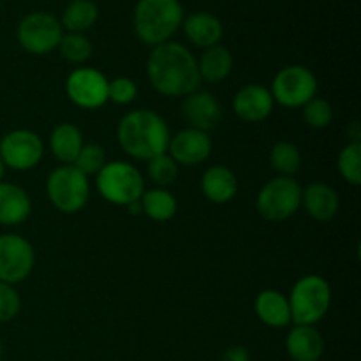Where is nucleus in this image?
Segmentation results:
<instances>
[{
	"mask_svg": "<svg viewBox=\"0 0 361 361\" xmlns=\"http://www.w3.org/2000/svg\"><path fill=\"white\" fill-rule=\"evenodd\" d=\"M152 87L166 97H187L200 88L201 78L197 60L180 42H162L154 46L147 62Z\"/></svg>",
	"mask_w": 361,
	"mask_h": 361,
	"instance_id": "obj_1",
	"label": "nucleus"
},
{
	"mask_svg": "<svg viewBox=\"0 0 361 361\" xmlns=\"http://www.w3.org/2000/svg\"><path fill=\"white\" fill-rule=\"evenodd\" d=\"M116 137L122 150L130 157L150 161L166 154L171 136L161 115L150 109H136L120 120Z\"/></svg>",
	"mask_w": 361,
	"mask_h": 361,
	"instance_id": "obj_2",
	"label": "nucleus"
},
{
	"mask_svg": "<svg viewBox=\"0 0 361 361\" xmlns=\"http://www.w3.org/2000/svg\"><path fill=\"white\" fill-rule=\"evenodd\" d=\"M183 23L178 0H140L134 9V30L148 46L168 42Z\"/></svg>",
	"mask_w": 361,
	"mask_h": 361,
	"instance_id": "obj_3",
	"label": "nucleus"
},
{
	"mask_svg": "<svg viewBox=\"0 0 361 361\" xmlns=\"http://www.w3.org/2000/svg\"><path fill=\"white\" fill-rule=\"evenodd\" d=\"M291 321L298 326H314L331 305L330 284L319 275H305L291 289Z\"/></svg>",
	"mask_w": 361,
	"mask_h": 361,
	"instance_id": "obj_4",
	"label": "nucleus"
},
{
	"mask_svg": "<svg viewBox=\"0 0 361 361\" xmlns=\"http://www.w3.org/2000/svg\"><path fill=\"white\" fill-rule=\"evenodd\" d=\"M97 190L106 201L120 207H129L141 200L145 180L140 169L126 161L106 162L97 173Z\"/></svg>",
	"mask_w": 361,
	"mask_h": 361,
	"instance_id": "obj_5",
	"label": "nucleus"
},
{
	"mask_svg": "<svg viewBox=\"0 0 361 361\" xmlns=\"http://www.w3.org/2000/svg\"><path fill=\"white\" fill-rule=\"evenodd\" d=\"M46 192L56 210L62 214H78L88 203L90 182L88 176L78 171L73 164H63L48 176Z\"/></svg>",
	"mask_w": 361,
	"mask_h": 361,
	"instance_id": "obj_6",
	"label": "nucleus"
},
{
	"mask_svg": "<svg viewBox=\"0 0 361 361\" xmlns=\"http://www.w3.org/2000/svg\"><path fill=\"white\" fill-rule=\"evenodd\" d=\"M303 189L296 180L289 176H279L270 180L259 190L256 200V208L261 217L267 221H286L302 207Z\"/></svg>",
	"mask_w": 361,
	"mask_h": 361,
	"instance_id": "obj_7",
	"label": "nucleus"
},
{
	"mask_svg": "<svg viewBox=\"0 0 361 361\" xmlns=\"http://www.w3.org/2000/svg\"><path fill=\"white\" fill-rule=\"evenodd\" d=\"M317 78L303 66H288L277 73L271 83V97L286 108H303L317 95Z\"/></svg>",
	"mask_w": 361,
	"mask_h": 361,
	"instance_id": "obj_8",
	"label": "nucleus"
},
{
	"mask_svg": "<svg viewBox=\"0 0 361 361\" xmlns=\"http://www.w3.org/2000/svg\"><path fill=\"white\" fill-rule=\"evenodd\" d=\"M16 37L25 51L46 55L59 48L63 37V27L53 14L30 13L18 25Z\"/></svg>",
	"mask_w": 361,
	"mask_h": 361,
	"instance_id": "obj_9",
	"label": "nucleus"
},
{
	"mask_svg": "<svg viewBox=\"0 0 361 361\" xmlns=\"http://www.w3.org/2000/svg\"><path fill=\"white\" fill-rule=\"evenodd\" d=\"M35 252L27 238L14 233L0 235V282L20 284L32 274Z\"/></svg>",
	"mask_w": 361,
	"mask_h": 361,
	"instance_id": "obj_10",
	"label": "nucleus"
},
{
	"mask_svg": "<svg viewBox=\"0 0 361 361\" xmlns=\"http://www.w3.org/2000/svg\"><path fill=\"white\" fill-rule=\"evenodd\" d=\"M44 154L42 140L27 129H16L7 133L0 140V159L6 168L14 171H28L41 162Z\"/></svg>",
	"mask_w": 361,
	"mask_h": 361,
	"instance_id": "obj_11",
	"label": "nucleus"
},
{
	"mask_svg": "<svg viewBox=\"0 0 361 361\" xmlns=\"http://www.w3.org/2000/svg\"><path fill=\"white\" fill-rule=\"evenodd\" d=\"M108 85L104 74L94 67H80L67 76V97L83 109H97L108 102Z\"/></svg>",
	"mask_w": 361,
	"mask_h": 361,
	"instance_id": "obj_12",
	"label": "nucleus"
},
{
	"mask_svg": "<svg viewBox=\"0 0 361 361\" xmlns=\"http://www.w3.org/2000/svg\"><path fill=\"white\" fill-rule=\"evenodd\" d=\"M168 150L178 166H196L210 157L212 140L208 133L189 127L169 137Z\"/></svg>",
	"mask_w": 361,
	"mask_h": 361,
	"instance_id": "obj_13",
	"label": "nucleus"
},
{
	"mask_svg": "<svg viewBox=\"0 0 361 361\" xmlns=\"http://www.w3.org/2000/svg\"><path fill=\"white\" fill-rule=\"evenodd\" d=\"M182 111L190 129L203 130V133L215 129L222 118L221 104L210 92L196 90L187 95L183 99Z\"/></svg>",
	"mask_w": 361,
	"mask_h": 361,
	"instance_id": "obj_14",
	"label": "nucleus"
},
{
	"mask_svg": "<svg viewBox=\"0 0 361 361\" xmlns=\"http://www.w3.org/2000/svg\"><path fill=\"white\" fill-rule=\"evenodd\" d=\"M274 106L275 101L271 97V92L263 85H247L240 88L233 101L236 116L250 123L263 122L264 118H268L274 111Z\"/></svg>",
	"mask_w": 361,
	"mask_h": 361,
	"instance_id": "obj_15",
	"label": "nucleus"
},
{
	"mask_svg": "<svg viewBox=\"0 0 361 361\" xmlns=\"http://www.w3.org/2000/svg\"><path fill=\"white\" fill-rule=\"evenodd\" d=\"M286 351L293 361H319L324 353V341L314 326L295 324L286 337Z\"/></svg>",
	"mask_w": 361,
	"mask_h": 361,
	"instance_id": "obj_16",
	"label": "nucleus"
},
{
	"mask_svg": "<svg viewBox=\"0 0 361 361\" xmlns=\"http://www.w3.org/2000/svg\"><path fill=\"white\" fill-rule=\"evenodd\" d=\"M32 212V201L27 190L14 183L0 182V224L20 226Z\"/></svg>",
	"mask_w": 361,
	"mask_h": 361,
	"instance_id": "obj_17",
	"label": "nucleus"
},
{
	"mask_svg": "<svg viewBox=\"0 0 361 361\" xmlns=\"http://www.w3.org/2000/svg\"><path fill=\"white\" fill-rule=\"evenodd\" d=\"M302 204L310 217L324 222L337 215L341 200L334 187L323 182H314L302 192Z\"/></svg>",
	"mask_w": 361,
	"mask_h": 361,
	"instance_id": "obj_18",
	"label": "nucleus"
},
{
	"mask_svg": "<svg viewBox=\"0 0 361 361\" xmlns=\"http://www.w3.org/2000/svg\"><path fill=\"white\" fill-rule=\"evenodd\" d=\"M183 32L194 46L212 48L221 42L224 35V27L221 20L212 13H194L183 20Z\"/></svg>",
	"mask_w": 361,
	"mask_h": 361,
	"instance_id": "obj_19",
	"label": "nucleus"
},
{
	"mask_svg": "<svg viewBox=\"0 0 361 361\" xmlns=\"http://www.w3.org/2000/svg\"><path fill=\"white\" fill-rule=\"evenodd\" d=\"M201 190L208 201L224 204L236 196L238 180L226 166H212L201 176Z\"/></svg>",
	"mask_w": 361,
	"mask_h": 361,
	"instance_id": "obj_20",
	"label": "nucleus"
},
{
	"mask_svg": "<svg viewBox=\"0 0 361 361\" xmlns=\"http://www.w3.org/2000/svg\"><path fill=\"white\" fill-rule=\"evenodd\" d=\"M254 309L261 323L270 328H286L291 323L289 300L281 291H275V289L261 291L254 303Z\"/></svg>",
	"mask_w": 361,
	"mask_h": 361,
	"instance_id": "obj_21",
	"label": "nucleus"
},
{
	"mask_svg": "<svg viewBox=\"0 0 361 361\" xmlns=\"http://www.w3.org/2000/svg\"><path fill=\"white\" fill-rule=\"evenodd\" d=\"M53 155L63 164H74L78 154L83 148V134L73 123H59L49 136Z\"/></svg>",
	"mask_w": 361,
	"mask_h": 361,
	"instance_id": "obj_22",
	"label": "nucleus"
},
{
	"mask_svg": "<svg viewBox=\"0 0 361 361\" xmlns=\"http://www.w3.org/2000/svg\"><path fill=\"white\" fill-rule=\"evenodd\" d=\"M233 63H235L233 55L228 48L221 44L212 46V48H207L197 62L200 78L208 83H219L231 74Z\"/></svg>",
	"mask_w": 361,
	"mask_h": 361,
	"instance_id": "obj_23",
	"label": "nucleus"
},
{
	"mask_svg": "<svg viewBox=\"0 0 361 361\" xmlns=\"http://www.w3.org/2000/svg\"><path fill=\"white\" fill-rule=\"evenodd\" d=\"M140 203L141 212L147 217H150L152 221L157 222L171 221L176 215V210H178V203H176L175 196L168 189H162V187L145 190Z\"/></svg>",
	"mask_w": 361,
	"mask_h": 361,
	"instance_id": "obj_24",
	"label": "nucleus"
},
{
	"mask_svg": "<svg viewBox=\"0 0 361 361\" xmlns=\"http://www.w3.org/2000/svg\"><path fill=\"white\" fill-rule=\"evenodd\" d=\"M97 16L99 9L95 2H92V0H73L63 11L62 27H66L69 32H74V34H81V32L94 27Z\"/></svg>",
	"mask_w": 361,
	"mask_h": 361,
	"instance_id": "obj_25",
	"label": "nucleus"
},
{
	"mask_svg": "<svg viewBox=\"0 0 361 361\" xmlns=\"http://www.w3.org/2000/svg\"><path fill=\"white\" fill-rule=\"evenodd\" d=\"M270 164L275 171L281 173V176L293 178V175L298 173L300 166H302V154L296 145L289 143V141H281L271 148Z\"/></svg>",
	"mask_w": 361,
	"mask_h": 361,
	"instance_id": "obj_26",
	"label": "nucleus"
},
{
	"mask_svg": "<svg viewBox=\"0 0 361 361\" xmlns=\"http://www.w3.org/2000/svg\"><path fill=\"white\" fill-rule=\"evenodd\" d=\"M338 173L351 185L361 183V143H348L337 159Z\"/></svg>",
	"mask_w": 361,
	"mask_h": 361,
	"instance_id": "obj_27",
	"label": "nucleus"
},
{
	"mask_svg": "<svg viewBox=\"0 0 361 361\" xmlns=\"http://www.w3.org/2000/svg\"><path fill=\"white\" fill-rule=\"evenodd\" d=\"M60 55L71 63H83L92 56V42L83 34H63L62 41L59 44Z\"/></svg>",
	"mask_w": 361,
	"mask_h": 361,
	"instance_id": "obj_28",
	"label": "nucleus"
},
{
	"mask_svg": "<svg viewBox=\"0 0 361 361\" xmlns=\"http://www.w3.org/2000/svg\"><path fill=\"white\" fill-rule=\"evenodd\" d=\"M148 176L155 185L166 189L178 178V164L169 154H161L148 161Z\"/></svg>",
	"mask_w": 361,
	"mask_h": 361,
	"instance_id": "obj_29",
	"label": "nucleus"
},
{
	"mask_svg": "<svg viewBox=\"0 0 361 361\" xmlns=\"http://www.w3.org/2000/svg\"><path fill=\"white\" fill-rule=\"evenodd\" d=\"M106 164V152L101 145H95V143H88L83 145V148L80 150L78 154L76 161H74V168L78 171L83 173L85 176H90V175H97Z\"/></svg>",
	"mask_w": 361,
	"mask_h": 361,
	"instance_id": "obj_30",
	"label": "nucleus"
},
{
	"mask_svg": "<svg viewBox=\"0 0 361 361\" xmlns=\"http://www.w3.org/2000/svg\"><path fill=\"white\" fill-rule=\"evenodd\" d=\"M303 120L312 129H326L334 120V108L324 99L314 97L303 106Z\"/></svg>",
	"mask_w": 361,
	"mask_h": 361,
	"instance_id": "obj_31",
	"label": "nucleus"
},
{
	"mask_svg": "<svg viewBox=\"0 0 361 361\" xmlns=\"http://www.w3.org/2000/svg\"><path fill=\"white\" fill-rule=\"evenodd\" d=\"M137 87L130 78L120 76L109 81L108 85V101L115 102V104L126 106L136 99Z\"/></svg>",
	"mask_w": 361,
	"mask_h": 361,
	"instance_id": "obj_32",
	"label": "nucleus"
},
{
	"mask_svg": "<svg viewBox=\"0 0 361 361\" xmlns=\"http://www.w3.org/2000/svg\"><path fill=\"white\" fill-rule=\"evenodd\" d=\"M21 298L14 286L0 282V323H9L20 314Z\"/></svg>",
	"mask_w": 361,
	"mask_h": 361,
	"instance_id": "obj_33",
	"label": "nucleus"
},
{
	"mask_svg": "<svg viewBox=\"0 0 361 361\" xmlns=\"http://www.w3.org/2000/svg\"><path fill=\"white\" fill-rule=\"evenodd\" d=\"M221 361H250V353L243 345H231L222 353Z\"/></svg>",
	"mask_w": 361,
	"mask_h": 361,
	"instance_id": "obj_34",
	"label": "nucleus"
},
{
	"mask_svg": "<svg viewBox=\"0 0 361 361\" xmlns=\"http://www.w3.org/2000/svg\"><path fill=\"white\" fill-rule=\"evenodd\" d=\"M348 137H349V143H361V126L358 120H353L351 123L348 126Z\"/></svg>",
	"mask_w": 361,
	"mask_h": 361,
	"instance_id": "obj_35",
	"label": "nucleus"
},
{
	"mask_svg": "<svg viewBox=\"0 0 361 361\" xmlns=\"http://www.w3.org/2000/svg\"><path fill=\"white\" fill-rule=\"evenodd\" d=\"M4 175H6V164H4L2 159H0V182L4 180Z\"/></svg>",
	"mask_w": 361,
	"mask_h": 361,
	"instance_id": "obj_36",
	"label": "nucleus"
},
{
	"mask_svg": "<svg viewBox=\"0 0 361 361\" xmlns=\"http://www.w3.org/2000/svg\"><path fill=\"white\" fill-rule=\"evenodd\" d=\"M2 353H4V348H2V342H0V360H2Z\"/></svg>",
	"mask_w": 361,
	"mask_h": 361,
	"instance_id": "obj_37",
	"label": "nucleus"
}]
</instances>
